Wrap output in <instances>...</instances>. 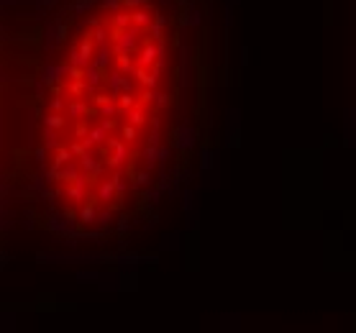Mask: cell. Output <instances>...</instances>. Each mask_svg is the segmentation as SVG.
I'll return each instance as SVG.
<instances>
[{"label":"cell","instance_id":"cell-1","mask_svg":"<svg viewBox=\"0 0 356 333\" xmlns=\"http://www.w3.org/2000/svg\"><path fill=\"white\" fill-rule=\"evenodd\" d=\"M164 64L161 21L139 0L105 3L72 34L46 90L41 159L54 200L77 223H103L146 182Z\"/></svg>","mask_w":356,"mask_h":333}]
</instances>
